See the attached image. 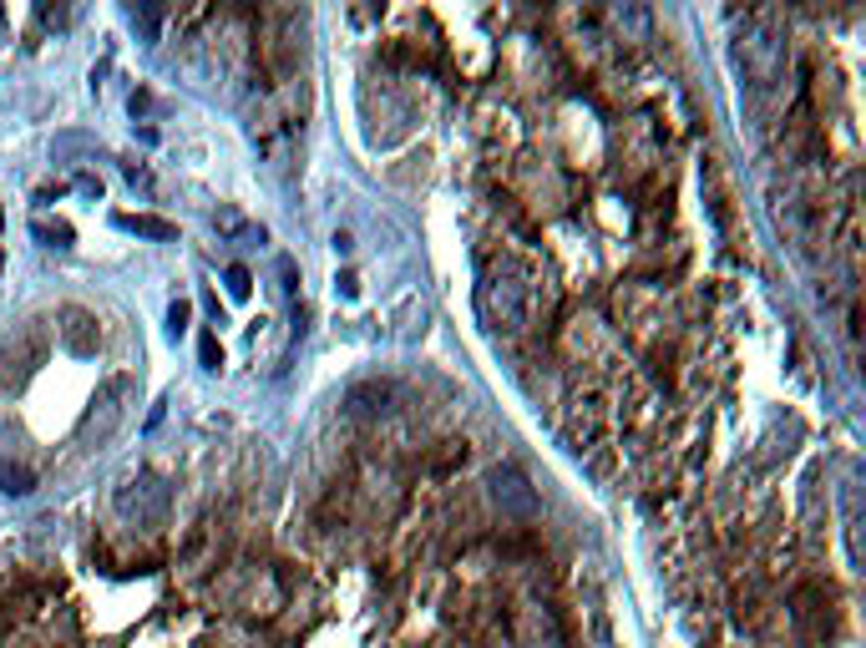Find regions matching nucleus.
Segmentation results:
<instances>
[{
    "instance_id": "ddd939ff",
    "label": "nucleus",
    "mask_w": 866,
    "mask_h": 648,
    "mask_svg": "<svg viewBox=\"0 0 866 648\" xmlns=\"http://www.w3.org/2000/svg\"><path fill=\"white\" fill-rule=\"evenodd\" d=\"M36 238L56 243V249H66V243H71L76 233H71V223H36Z\"/></svg>"
},
{
    "instance_id": "0eeeda50",
    "label": "nucleus",
    "mask_w": 866,
    "mask_h": 648,
    "mask_svg": "<svg viewBox=\"0 0 866 648\" xmlns=\"http://www.w3.org/2000/svg\"><path fill=\"white\" fill-rule=\"evenodd\" d=\"M568 436L578 451H593L598 436H603V405L588 395V400H573V416H568Z\"/></svg>"
},
{
    "instance_id": "f3484780",
    "label": "nucleus",
    "mask_w": 866,
    "mask_h": 648,
    "mask_svg": "<svg viewBox=\"0 0 866 648\" xmlns=\"http://www.w3.org/2000/svg\"><path fill=\"white\" fill-rule=\"evenodd\" d=\"M340 294H345V299H355V294H360V284H355V274H345V279H340Z\"/></svg>"
},
{
    "instance_id": "9b49d317",
    "label": "nucleus",
    "mask_w": 866,
    "mask_h": 648,
    "mask_svg": "<svg viewBox=\"0 0 866 648\" xmlns=\"http://www.w3.org/2000/svg\"><path fill=\"white\" fill-rule=\"evenodd\" d=\"M157 21H163L157 6H132V26L142 31V41H157Z\"/></svg>"
},
{
    "instance_id": "f257e3e1",
    "label": "nucleus",
    "mask_w": 866,
    "mask_h": 648,
    "mask_svg": "<svg viewBox=\"0 0 866 648\" xmlns=\"http://www.w3.org/2000/svg\"><path fill=\"white\" fill-rule=\"evenodd\" d=\"M537 309V279L522 264H492L482 274V314L497 335H522Z\"/></svg>"
},
{
    "instance_id": "a211bd4d",
    "label": "nucleus",
    "mask_w": 866,
    "mask_h": 648,
    "mask_svg": "<svg viewBox=\"0 0 866 648\" xmlns=\"http://www.w3.org/2000/svg\"><path fill=\"white\" fill-rule=\"evenodd\" d=\"M0 269H6V249H0Z\"/></svg>"
},
{
    "instance_id": "2eb2a0df",
    "label": "nucleus",
    "mask_w": 866,
    "mask_h": 648,
    "mask_svg": "<svg viewBox=\"0 0 866 648\" xmlns=\"http://www.w3.org/2000/svg\"><path fill=\"white\" fill-rule=\"evenodd\" d=\"M198 360H203V370H218V365H223V350H218V340H213V335H203V340H198Z\"/></svg>"
},
{
    "instance_id": "6e6552de",
    "label": "nucleus",
    "mask_w": 866,
    "mask_h": 648,
    "mask_svg": "<svg viewBox=\"0 0 866 648\" xmlns=\"http://www.w3.org/2000/svg\"><path fill=\"white\" fill-rule=\"evenodd\" d=\"M117 228L142 233V238H157V243H173L178 238V228L168 218H152V213H117Z\"/></svg>"
},
{
    "instance_id": "20e7f679",
    "label": "nucleus",
    "mask_w": 866,
    "mask_h": 648,
    "mask_svg": "<svg viewBox=\"0 0 866 648\" xmlns=\"http://www.w3.org/2000/svg\"><path fill=\"white\" fill-rule=\"evenodd\" d=\"M117 512L122 517H137V522H163L168 517V486L157 476H132L122 492H117Z\"/></svg>"
},
{
    "instance_id": "6ab92c4d",
    "label": "nucleus",
    "mask_w": 866,
    "mask_h": 648,
    "mask_svg": "<svg viewBox=\"0 0 866 648\" xmlns=\"http://www.w3.org/2000/svg\"><path fill=\"white\" fill-rule=\"evenodd\" d=\"M0 223H6V208H0Z\"/></svg>"
},
{
    "instance_id": "7ed1b4c3",
    "label": "nucleus",
    "mask_w": 866,
    "mask_h": 648,
    "mask_svg": "<svg viewBox=\"0 0 866 648\" xmlns=\"http://www.w3.org/2000/svg\"><path fill=\"white\" fill-rule=\"evenodd\" d=\"M127 395H132V380H127V375H112V380L97 390L92 411H87V421H82V441H87V446H92V441H107V436L122 426V416H127Z\"/></svg>"
},
{
    "instance_id": "9d476101",
    "label": "nucleus",
    "mask_w": 866,
    "mask_h": 648,
    "mask_svg": "<svg viewBox=\"0 0 866 648\" xmlns=\"http://www.w3.org/2000/svg\"><path fill=\"white\" fill-rule=\"evenodd\" d=\"M0 492H6V497H31L36 476L26 466H16V461H0Z\"/></svg>"
},
{
    "instance_id": "f03ea898",
    "label": "nucleus",
    "mask_w": 866,
    "mask_h": 648,
    "mask_svg": "<svg viewBox=\"0 0 866 648\" xmlns=\"http://www.w3.org/2000/svg\"><path fill=\"white\" fill-rule=\"evenodd\" d=\"M487 492H492V502H497L502 517H517V522L537 517V486L527 481L522 466H512V461L492 466V471H487Z\"/></svg>"
},
{
    "instance_id": "39448f33",
    "label": "nucleus",
    "mask_w": 866,
    "mask_h": 648,
    "mask_svg": "<svg viewBox=\"0 0 866 648\" xmlns=\"http://www.w3.org/2000/svg\"><path fill=\"white\" fill-rule=\"evenodd\" d=\"M740 41H745L740 46V61H745L750 81H755V87H775V76H780V41L770 31H750Z\"/></svg>"
},
{
    "instance_id": "dca6fc26",
    "label": "nucleus",
    "mask_w": 866,
    "mask_h": 648,
    "mask_svg": "<svg viewBox=\"0 0 866 648\" xmlns=\"http://www.w3.org/2000/svg\"><path fill=\"white\" fill-rule=\"evenodd\" d=\"M41 21H46V26H66V11H51V6H41Z\"/></svg>"
},
{
    "instance_id": "423d86ee",
    "label": "nucleus",
    "mask_w": 866,
    "mask_h": 648,
    "mask_svg": "<svg viewBox=\"0 0 866 648\" xmlns=\"http://www.w3.org/2000/svg\"><path fill=\"white\" fill-rule=\"evenodd\" d=\"M61 340H66L71 355H97V345H102L97 319H92L87 309H66V314H61Z\"/></svg>"
},
{
    "instance_id": "f8f14e48",
    "label": "nucleus",
    "mask_w": 866,
    "mask_h": 648,
    "mask_svg": "<svg viewBox=\"0 0 866 648\" xmlns=\"http://www.w3.org/2000/svg\"><path fill=\"white\" fill-rule=\"evenodd\" d=\"M223 284H228V294H233V299H249V294H254V279H249V269H244V264H233V269L223 274Z\"/></svg>"
},
{
    "instance_id": "1a4fd4ad",
    "label": "nucleus",
    "mask_w": 866,
    "mask_h": 648,
    "mask_svg": "<svg viewBox=\"0 0 866 648\" xmlns=\"http://www.w3.org/2000/svg\"><path fill=\"white\" fill-rule=\"evenodd\" d=\"M350 411L355 416H385L390 411V385H355L350 390Z\"/></svg>"
},
{
    "instance_id": "4468645a",
    "label": "nucleus",
    "mask_w": 866,
    "mask_h": 648,
    "mask_svg": "<svg viewBox=\"0 0 866 648\" xmlns=\"http://www.w3.org/2000/svg\"><path fill=\"white\" fill-rule=\"evenodd\" d=\"M188 319H193V304H188V299H178V304L168 309V335H173V340L188 330Z\"/></svg>"
}]
</instances>
